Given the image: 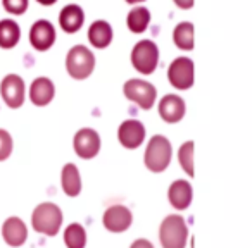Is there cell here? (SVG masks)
Segmentation results:
<instances>
[{"label": "cell", "mask_w": 252, "mask_h": 248, "mask_svg": "<svg viewBox=\"0 0 252 248\" xmlns=\"http://www.w3.org/2000/svg\"><path fill=\"white\" fill-rule=\"evenodd\" d=\"M66 73L74 81H85L94 74L95 66H97V59L95 54L88 49L87 45H73L66 54Z\"/></svg>", "instance_id": "obj_1"}, {"label": "cell", "mask_w": 252, "mask_h": 248, "mask_svg": "<svg viewBox=\"0 0 252 248\" xmlns=\"http://www.w3.org/2000/svg\"><path fill=\"white\" fill-rule=\"evenodd\" d=\"M173 159V145L164 135H154L149 140L144 154V164L151 172H164Z\"/></svg>", "instance_id": "obj_2"}, {"label": "cell", "mask_w": 252, "mask_h": 248, "mask_svg": "<svg viewBox=\"0 0 252 248\" xmlns=\"http://www.w3.org/2000/svg\"><path fill=\"white\" fill-rule=\"evenodd\" d=\"M159 59H161V50L159 45L152 40H140L133 45L130 54L131 66L142 76H151L158 71Z\"/></svg>", "instance_id": "obj_3"}, {"label": "cell", "mask_w": 252, "mask_h": 248, "mask_svg": "<svg viewBox=\"0 0 252 248\" xmlns=\"http://www.w3.org/2000/svg\"><path fill=\"white\" fill-rule=\"evenodd\" d=\"M63 226V210L52 202H43L32 214V227L40 234L56 236Z\"/></svg>", "instance_id": "obj_4"}, {"label": "cell", "mask_w": 252, "mask_h": 248, "mask_svg": "<svg viewBox=\"0 0 252 248\" xmlns=\"http://www.w3.org/2000/svg\"><path fill=\"white\" fill-rule=\"evenodd\" d=\"M123 95L126 100L133 102L142 110H151L158 100V88L151 81L142 78H130L123 84Z\"/></svg>", "instance_id": "obj_5"}, {"label": "cell", "mask_w": 252, "mask_h": 248, "mask_svg": "<svg viewBox=\"0 0 252 248\" xmlns=\"http://www.w3.org/2000/svg\"><path fill=\"white\" fill-rule=\"evenodd\" d=\"M189 240V226L178 214L164 217L159 227V241L162 248H185Z\"/></svg>", "instance_id": "obj_6"}, {"label": "cell", "mask_w": 252, "mask_h": 248, "mask_svg": "<svg viewBox=\"0 0 252 248\" xmlns=\"http://www.w3.org/2000/svg\"><path fill=\"white\" fill-rule=\"evenodd\" d=\"M168 81L176 90H190L195 83V64L190 57L180 55L171 60L168 67Z\"/></svg>", "instance_id": "obj_7"}, {"label": "cell", "mask_w": 252, "mask_h": 248, "mask_svg": "<svg viewBox=\"0 0 252 248\" xmlns=\"http://www.w3.org/2000/svg\"><path fill=\"white\" fill-rule=\"evenodd\" d=\"M0 98L9 109L23 107L26 100V83L19 74L9 73L0 81Z\"/></svg>", "instance_id": "obj_8"}, {"label": "cell", "mask_w": 252, "mask_h": 248, "mask_svg": "<svg viewBox=\"0 0 252 248\" xmlns=\"http://www.w3.org/2000/svg\"><path fill=\"white\" fill-rule=\"evenodd\" d=\"M30 45L36 52H49L57 40V29L49 19H38L30 28Z\"/></svg>", "instance_id": "obj_9"}, {"label": "cell", "mask_w": 252, "mask_h": 248, "mask_svg": "<svg viewBox=\"0 0 252 248\" xmlns=\"http://www.w3.org/2000/svg\"><path fill=\"white\" fill-rule=\"evenodd\" d=\"M73 148L80 159H85V161L95 159L102 148L100 135L94 128H81L73 138Z\"/></svg>", "instance_id": "obj_10"}, {"label": "cell", "mask_w": 252, "mask_h": 248, "mask_svg": "<svg viewBox=\"0 0 252 248\" xmlns=\"http://www.w3.org/2000/svg\"><path fill=\"white\" fill-rule=\"evenodd\" d=\"M145 137H147V130H145L144 122H140L138 119H126L118 128V140L126 150L140 148L145 141Z\"/></svg>", "instance_id": "obj_11"}, {"label": "cell", "mask_w": 252, "mask_h": 248, "mask_svg": "<svg viewBox=\"0 0 252 248\" xmlns=\"http://www.w3.org/2000/svg\"><path fill=\"white\" fill-rule=\"evenodd\" d=\"M133 222V214L125 205H111L102 216V224L111 233H125Z\"/></svg>", "instance_id": "obj_12"}, {"label": "cell", "mask_w": 252, "mask_h": 248, "mask_svg": "<svg viewBox=\"0 0 252 248\" xmlns=\"http://www.w3.org/2000/svg\"><path fill=\"white\" fill-rule=\"evenodd\" d=\"M158 112L161 119L168 124H176V122L183 121L187 114V104L180 95L168 93L159 100Z\"/></svg>", "instance_id": "obj_13"}, {"label": "cell", "mask_w": 252, "mask_h": 248, "mask_svg": "<svg viewBox=\"0 0 252 248\" xmlns=\"http://www.w3.org/2000/svg\"><path fill=\"white\" fill-rule=\"evenodd\" d=\"M56 97V84L50 78L38 76L32 81L28 90V98L35 107H47Z\"/></svg>", "instance_id": "obj_14"}, {"label": "cell", "mask_w": 252, "mask_h": 248, "mask_svg": "<svg viewBox=\"0 0 252 248\" xmlns=\"http://www.w3.org/2000/svg\"><path fill=\"white\" fill-rule=\"evenodd\" d=\"M88 43L94 49L104 50L109 49L111 43L114 42V28L111 26V23L105 19H95L90 26H88Z\"/></svg>", "instance_id": "obj_15"}, {"label": "cell", "mask_w": 252, "mask_h": 248, "mask_svg": "<svg viewBox=\"0 0 252 248\" xmlns=\"http://www.w3.org/2000/svg\"><path fill=\"white\" fill-rule=\"evenodd\" d=\"M85 26V11L78 4H67L59 12V28L67 35H74Z\"/></svg>", "instance_id": "obj_16"}, {"label": "cell", "mask_w": 252, "mask_h": 248, "mask_svg": "<svg viewBox=\"0 0 252 248\" xmlns=\"http://www.w3.org/2000/svg\"><path fill=\"white\" fill-rule=\"evenodd\" d=\"M2 238H4V241L9 247H23L26 243V240H28V227H26L25 220L16 216L4 220V224H2Z\"/></svg>", "instance_id": "obj_17"}, {"label": "cell", "mask_w": 252, "mask_h": 248, "mask_svg": "<svg viewBox=\"0 0 252 248\" xmlns=\"http://www.w3.org/2000/svg\"><path fill=\"white\" fill-rule=\"evenodd\" d=\"M193 198V188L187 179H176L169 185L168 188V200L173 209L176 210H187L192 203Z\"/></svg>", "instance_id": "obj_18"}, {"label": "cell", "mask_w": 252, "mask_h": 248, "mask_svg": "<svg viewBox=\"0 0 252 248\" xmlns=\"http://www.w3.org/2000/svg\"><path fill=\"white\" fill-rule=\"evenodd\" d=\"M152 21V14L144 4L142 5H133L131 11L126 16V28L128 31H131L133 35H142L149 29Z\"/></svg>", "instance_id": "obj_19"}, {"label": "cell", "mask_w": 252, "mask_h": 248, "mask_svg": "<svg viewBox=\"0 0 252 248\" xmlns=\"http://www.w3.org/2000/svg\"><path fill=\"white\" fill-rule=\"evenodd\" d=\"M21 26L12 18L0 19V49L2 50H12L21 42Z\"/></svg>", "instance_id": "obj_20"}, {"label": "cell", "mask_w": 252, "mask_h": 248, "mask_svg": "<svg viewBox=\"0 0 252 248\" xmlns=\"http://www.w3.org/2000/svg\"><path fill=\"white\" fill-rule=\"evenodd\" d=\"M61 186H63V192L67 196H78L81 193V174L80 169L73 164V162H67L63 165V171H61Z\"/></svg>", "instance_id": "obj_21"}, {"label": "cell", "mask_w": 252, "mask_h": 248, "mask_svg": "<svg viewBox=\"0 0 252 248\" xmlns=\"http://www.w3.org/2000/svg\"><path fill=\"white\" fill-rule=\"evenodd\" d=\"M193 35H195L193 23L182 21L173 29V43L182 52H192L193 47H195V36Z\"/></svg>", "instance_id": "obj_22"}, {"label": "cell", "mask_w": 252, "mask_h": 248, "mask_svg": "<svg viewBox=\"0 0 252 248\" xmlns=\"http://www.w3.org/2000/svg\"><path fill=\"white\" fill-rule=\"evenodd\" d=\"M64 243L67 248H85L87 247V231L81 224L71 222L64 231Z\"/></svg>", "instance_id": "obj_23"}, {"label": "cell", "mask_w": 252, "mask_h": 248, "mask_svg": "<svg viewBox=\"0 0 252 248\" xmlns=\"http://www.w3.org/2000/svg\"><path fill=\"white\" fill-rule=\"evenodd\" d=\"M178 162H180V167L187 172V176L193 178V141L192 140L180 145Z\"/></svg>", "instance_id": "obj_24"}, {"label": "cell", "mask_w": 252, "mask_h": 248, "mask_svg": "<svg viewBox=\"0 0 252 248\" xmlns=\"http://www.w3.org/2000/svg\"><path fill=\"white\" fill-rule=\"evenodd\" d=\"M12 150H14V140H12L11 133L4 128H0V162L7 161Z\"/></svg>", "instance_id": "obj_25"}, {"label": "cell", "mask_w": 252, "mask_h": 248, "mask_svg": "<svg viewBox=\"0 0 252 248\" xmlns=\"http://www.w3.org/2000/svg\"><path fill=\"white\" fill-rule=\"evenodd\" d=\"M5 12L11 16H23L26 14L30 7V0H2Z\"/></svg>", "instance_id": "obj_26"}, {"label": "cell", "mask_w": 252, "mask_h": 248, "mask_svg": "<svg viewBox=\"0 0 252 248\" xmlns=\"http://www.w3.org/2000/svg\"><path fill=\"white\" fill-rule=\"evenodd\" d=\"M173 4L182 11H190L195 5V0H173Z\"/></svg>", "instance_id": "obj_27"}, {"label": "cell", "mask_w": 252, "mask_h": 248, "mask_svg": "<svg viewBox=\"0 0 252 248\" xmlns=\"http://www.w3.org/2000/svg\"><path fill=\"white\" fill-rule=\"evenodd\" d=\"M130 248H154V245L145 238H140V240H135Z\"/></svg>", "instance_id": "obj_28"}, {"label": "cell", "mask_w": 252, "mask_h": 248, "mask_svg": "<svg viewBox=\"0 0 252 248\" xmlns=\"http://www.w3.org/2000/svg\"><path fill=\"white\" fill-rule=\"evenodd\" d=\"M36 4L43 5V7H52L57 4V0H36Z\"/></svg>", "instance_id": "obj_29"}, {"label": "cell", "mask_w": 252, "mask_h": 248, "mask_svg": "<svg viewBox=\"0 0 252 248\" xmlns=\"http://www.w3.org/2000/svg\"><path fill=\"white\" fill-rule=\"evenodd\" d=\"M128 5H142L144 2H147V0H125Z\"/></svg>", "instance_id": "obj_30"}]
</instances>
